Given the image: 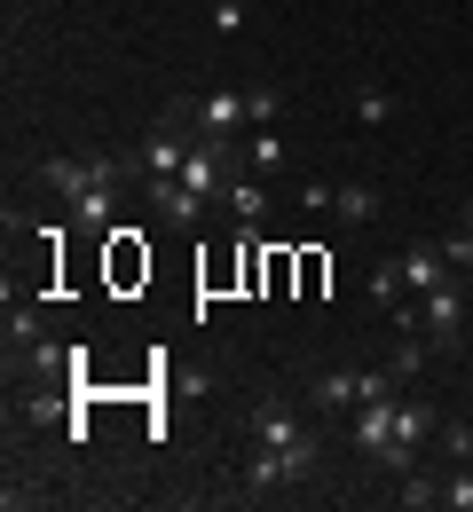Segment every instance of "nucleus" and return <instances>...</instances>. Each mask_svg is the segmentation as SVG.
Returning <instances> with one entry per match:
<instances>
[{
  "mask_svg": "<svg viewBox=\"0 0 473 512\" xmlns=\"http://www.w3.org/2000/svg\"><path fill=\"white\" fill-rule=\"evenodd\" d=\"M24 418H32V426H56V418H64V402H56V394H40V402H24Z\"/></svg>",
  "mask_w": 473,
  "mask_h": 512,
  "instance_id": "23",
  "label": "nucleus"
},
{
  "mask_svg": "<svg viewBox=\"0 0 473 512\" xmlns=\"http://www.w3.org/2000/svg\"><path fill=\"white\" fill-rule=\"evenodd\" d=\"M395 505H403V512H434V505H442V481L410 465V473H403V489H395Z\"/></svg>",
  "mask_w": 473,
  "mask_h": 512,
  "instance_id": "11",
  "label": "nucleus"
},
{
  "mask_svg": "<svg viewBox=\"0 0 473 512\" xmlns=\"http://www.w3.org/2000/svg\"><path fill=\"white\" fill-rule=\"evenodd\" d=\"M190 119H198L205 134H229L245 119V95H205V103H190Z\"/></svg>",
  "mask_w": 473,
  "mask_h": 512,
  "instance_id": "10",
  "label": "nucleus"
},
{
  "mask_svg": "<svg viewBox=\"0 0 473 512\" xmlns=\"http://www.w3.org/2000/svg\"><path fill=\"white\" fill-rule=\"evenodd\" d=\"M182 158H190V134L166 127V134H150V150H142V174H182Z\"/></svg>",
  "mask_w": 473,
  "mask_h": 512,
  "instance_id": "7",
  "label": "nucleus"
},
{
  "mask_svg": "<svg viewBox=\"0 0 473 512\" xmlns=\"http://www.w3.org/2000/svg\"><path fill=\"white\" fill-rule=\"evenodd\" d=\"M418 316H426V339H434V355H450V347H466V300H458V284H442V292H426V300H418Z\"/></svg>",
  "mask_w": 473,
  "mask_h": 512,
  "instance_id": "3",
  "label": "nucleus"
},
{
  "mask_svg": "<svg viewBox=\"0 0 473 512\" xmlns=\"http://www.w3.org/2000/svg\"><path fill=\"white\" fill-rule=\"evenodd\" d=\"M71 213H79L87 229H103V221H111V190H87V197H79V205H71Z\"/></svg>",
  "mask_w": 473,
  "mask_h": 512,
  "instance_id": "20",
  "label": "nucleus"
},
{
  "mask_svg": "<svg viewBox=\"0 0 473 512\" xmlns=\"http://www.w3.org/2000/svg\"><path fill=\"white\" fill-rule=\"evenodd\" d=\"M32 182L56 190L64 205H79L87 190H119V182H127V158H111V150H87V158H32Z\"/></svg>",
  "mask_w": 473,
  "mask_h": 512,
  "instance_id": "1",
  "label": "nucleus"
},
{
  "mask_svg": "<svg viewBox=\"0 0 473 512\" xmlns=\"http://www.w3.org/2000/svg\"><path fill=\"white\" fill-rule=\"evenodd\" d=\"M442 253H450V268H466V276H473V205L458 213V237H450Z\"/></svg>",
  "mask_w": 473,
  "mask_h": 512,
  "instance_id": "19",
  "label": "nucleus"
},
{
  "mask_svg": "<svg viewBox=\"0 0 473 512\" xmlns=\"http://www.w3.org/2000/svg\"><path fill=\"white\" fill-rule=\"evenodd\" d=\"M229 213H237V221H261V213H269V190H261L253 174H237V182H229Z\"/></svg>",
  "mask_w": 473,
  "mask_h": 512,
  "instance_id": "13",
  "label": "nucleus"
},
{
  "mask_svg": "<svg viewBox=\"0 0 473 512\" xmlns=\"http://www.w3.org/2000/svg\"><path fill=\"white\" fill-rule=\"evenodd\" d=\"M213 32H245V8L237 0H213Z\"/></svg>",
  "mask_w": 473,
  "mask_h": 512,
  "instance_id": "22",
  "label": "nucleus"
},
{
  "mask_svg": "<svg viewBox=\"0 0 473 512\" xmlns=\"http://www.w3.org/2000/svg\"><path fill=\"white\" fill-rule=\"evenodd\" d=\"M387 442H395V394H387V402H355V449L379 465Z\"/></svg>",
  "mask_w": 473,
  "mask_h": 512,
  "instance_id": "5",
  "label": "nucleus"
},
{
  "mask_svg": "<svg viewBox=\"0 0 473 512\" xmlns=\"http://www.w3.org/2000/svg\"><path fill=\"white\" fill-rule=\"evenodd\" d=\"M253 442H269V449H292V442H308V426L284 410V402H261L253 410Z\"/></svg>",
  "mask_w": 473,
  "mask_h": 512,
  "instance_id": "6",
  "label": "nucleus"
},
{
  "mask_svg": "<svg viewBox=\"0 0 473 512\" xmlns=\"http://www.w3.org/2000/svg\"><path fill=\"white\" fill-rule=\"evenodd\" d=\"M142 197H150V213L174 221V229H190V221L205 213V190H190L182 174H142Z\"/></svg>",
  "mask_w": 473,
  "mask_h": 512,
  "instance_id": "2",
  "label": "nucleus"
},
{
  "mask_svg": "<svg viewBox=\"0 0 473 512\" xmlns=\"http://www.w3.org/2000/svg\"><path fill=\"white\" fill-rule=\"evenodd\" d=\"M308 402H316L324 418H339V410H355V371H324V379L308 386Z\"/></svg>",
  "mask_w": 473,
  "mask_h": 512,
  "instance_id": "9",
  "label": "nucleus"
},
{
  "mask_svg": "<svg viewBox=\"0 0 473 512\" xmlns=\"http://www.w3.org/2000/svg\"><path fill=\"white\" fill-rule=\"evenodd\" d=\"M355 119H363V127H387V119H395V95H387V87H355Z\"/></svg>",
  "mask_w": 473,
  "mask_h": 512,
  "instance_id": "14",
  "label": "nucleus"
},
{
  "mask_svg": "<svg viewBox=\"0 0 473 512\" xmlns=\"http://www.w3.org/2000/svg\"><path fill=\"white\" fill-rule=\"evenodd\" d=\"M245 119H253V127H276V119H284V95H276V87H245Z\"/></svg>",
  "mask_w": 473,
  "mask_h": 512,
  "instance_id": "15",
  "label": "nucleus"
},
{
  "mask_svg": "<svg viewBox=\"0 0 473 512\" xmlns=\"http://www.w3.org/2000/svg\"><path fill=\"white\" fill-rule=\"evenodd\" d=\"M363 292H371L379 308H395V300H403V292H410V284H403V260H379V268L363 276Z\"/></svg>",
  "mask_w": 473,
  "mask_h": 512,
  "instance_id": "12",
  "label": "nucleus"
},
{
  "mask_svg": "<svg viewBox=\"0 0 473 512\" xmlns=\"http://www.w3.org/2000/svg\"><path fill=\"white\" fill-rule=\"evenodd\" d=\"M332 213L347 221V229H363V221L379 213V190H371V182H339V190H332Z\"/></svg>",
  "mask_w": 473,
  "mask_h": 512,
  "instance_id": "8",
  "label": "nucleus"
},
{
  "mask_svg": "<svg viewBox=\"0 0 473 512\" xmlns=\"http://www.w3.org/2000/svg\"><path fill=\"white\" fill-rule=\"evenodd\" d=\"M442 505L473 512V465H450V473H442Z\"/></svg>",
  "mask_w": 473,
  "mask_h": 512,
  "instance_id": "16",
  "label": "nucleus"
},
{
  "mask_svg": "<svg viewBox=\"0 0 473 512\" xmlns=\"http://www.w3.org/2000/svg\"><path fill=\"white\" fill-rule=\"evenodd\" d=\"M253 174H284V134H253Z\"/></svg>",
  "mask_w": 473,
  "mask_h": 512,
  "instance_id": "18",
  "label": "nucleus"
},
{
  "mask_svg": "<svg viewBox=\"0 0 473 512\" xmlns=\"http://www.w3.org/2000/svg\"><path fill=\"white\" fill-rule=\"evenodd\" d=\"M32 339H40V316H32V308H16V292H8V355H16V347H32Z\"/></svg>",
  "mask_w": 473,
  "mask_h": 512,
  "instance_id": "17",
  "label": "nucleus"
},
{
  "mask_svg": "<svg viewBox=\"0 0 473 512\" xmlns=\"http://www.w3.org/2000/svg\"><path fill=\"white\" fill-rule=\"evenodd\" d=\"M403 284L418 292V300H426V292H442V284H450V253H442V245H426V237L403 245Z\"/></svg>",
  "mask_w": 473,
  "mask_h": 512,
  "instance_id": "4",
  "label": "nucleus"
},
{
  "mask_svg": "<svg viewBox=\"0 0 473 512\" xmlns=\"http://www.w3.org/2000/svg\"><path fill=\"white\" fill-rule=\"evenodd\" d=\"M442 449H450V465H473V426H442Z\"/></svg>",
  "mask_w": 473,
  "mask_h": 512,
  "instance_id": "21",
  "label": "nucleus"
}]
</instances>
